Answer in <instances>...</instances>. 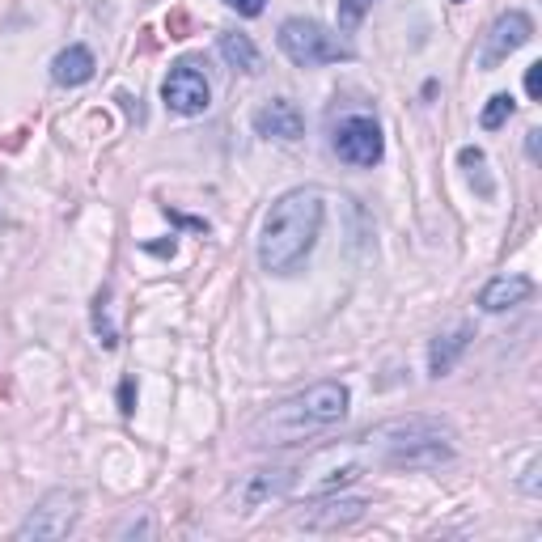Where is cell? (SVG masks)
Masks as SVG:
<instances>
[{
    "label": "cell",
    "mask_w": 542,
    "mask_h": 542,
    "mask_svg": "<svg viewBox=\"0 0 542 542\" xmlns=\"http://www.w3.org/2000/svg\"><path fill=\"white\" fill-rule=\"evenodd\" d=\"M322 221H327V204L322 191L297 187L284 191L276 204L267 208L263 229H259V263L271 276H293V271L310 259V250L318 246Z\"/></svg>",
    "instance_id": "obj_1"
},
{
    "label": "cell",
    "mask_w": 542,
    "mask_h": 542,
    "mask_svg": "<svg viewBox=\"0 0 542 542\" xmlns=\"http://www.w3.org/2000/svg\"><path fill=\"white\" fill-rule=\"evenodd\" d=\"M352 394L343 382H318L310 390L293 394V399L276 403L250 424V445L259 449H288L301 441H314L322 432H331L343 415H348Z\"/></svg>",
    "instance_id": "obj_2"
},
{
    "label": "cell",
    "mask_w": 542,
    "mask_h": 542,
    "mask_svg": "<svg viewBox=\"0 0 542 542\" xmlns=\"http://www.w3.org/2000/svg\"><path fill=\"white\" fill-rule=\"evenodd\" d=\"M365 454L382 466H407V471H432L454 458V428L428 415H407L373 428L365 437Z\"/></svg>",
    "instance_id": "obj_3"
},
{
    "label": "cell",
    "mask_w": 542,
    "mask_h": 542,
    "mask_svg": "<svg viewBox=\"0 0 542 542\" xmlns=\"http://www.w3.org/2000/svg\"><path fill=\"white\" fill-rule=\"evenodd\" d=\"M276 43L288 60H293L297 68H318V64H339V60H352V47L339 39V34H331L327 26L310 22V17H288V22L280 26Z\"/></svg>",
    "instance_id": "obj_4"
},
{
    "label": "cell",
    "mask_w": 542,
    "mask_h": 542,
    "mask_svg": "<svg viewBox=\"0 0 542 542\" xmlns=\"http://www.w3.org/2000/svg\"><path fill=\"white\" fill-rule=\"evenodd\" d=\"M331 149H335L339 161H348V166L369 170V166H377V161L386 157V140H382V128H377L369 115H348L335 128Z\"/></svg>",
    "instance_id": "obj_5"
},
{
    "label": "cell",
    "mask_w": 542,
    "mask_h": 542,
    "mask_svg": "<svg viewBox=\"0 0 542 542\" xmlns=\"http://www.w3.org/2000/svg\"><path fill=\"white\" fill-rule=\"evenodd\" d=\"M81 517V496L77 492H51L39 500V509H30L26 521L17 526V538H64Z\"/></svg>",
    "instance_id": "obj_6"
},
{
    "label": "cell",
    "mask_w": 542,
    "mask_h": 542,
    "mask_svg": "<svg viewBox=\"0 0 542 542\" xmlns=\"http://www.w3.org/2000/svg\"><path fill=\"white\" fill-rule=\"evenodd\" d=\"M161 98H166L174 115H204L212 106V85L195 60H178L170 68V77L161 81Z\"/></svg>",
    "instance_id": "obj_7"
},
{
    "label": "cell",
    "mask_w": 542,
    "mask_h": 542,
    "mask_svg": "<svg viewBox=\"0 0 542 542\" xmlns=\"http://www.w3.org/2000/svg\"><path fill=\"white\" fill-rule=\"evenodd\" d=\"M534 39V22H530V13H504L492 22V30H487V39H483V51H479V68H496L500 60H509L513 51H521Z\"/></svg>",
    "instance_id": "obj_8"
},
{
    "label": "cell",
    "mask_w": 542,
    "mask_h": 542,
    "mask_svg": "<svg viewBox=\"0 0 542 542\" xmlns=\"http://www.w3.org/2000/svg\"><path fill=\"white\" fill-rule=\"evenodd\" d=\"M369 513V500H348V496H322V504L314 509L297 513V526L301 530H318V534H335V530H352L356 521H365Z\"/></svg>",
    "instance_id": "obj_9"
},
{
    "label": "cell",
    "mask_w": 542,
    "mask_h": 542,
    "mask_svg": "<svg viewBox=\"0 0 542 542\" xmlns=\"http://www.w3.org/2000/svg\"><path fill=\"white\" fill-rule=\"evenodd\" d=\"M250 123H255V132L263 140H301V132H305L297 102H288V98H271L267 106H259V111L250 115Z\"/></svg>",
    "instance_id": "obj_10"
},
{
    "label": "cell",
    "mask_w": 542,
    "mask_h": 542,
    "mask_svg": "<svg viewBox=\"0 0 542 542\" xmlns=\"http://www.w3.org/2000/svg\"><path fill=\"white\" fill-rule=\"evenodd\" d=\"M471 339H475V331L466 327V322H458V327H449V331H441L437 339L428 343V377H449L454 373V365L462 360V352L471 348Z\"/></svg>",
    "instance_id": "obj_11"
},
{
    "label": "cell",
    "mask_w": 542,
    "mask_h": 542,
    "mask_svg": "<svg viewBox=\"0 0 542 542\" xmlns=\"http://www.w3.org/2000/svg\"><path fill=\"white\" fill-rule=\"evenodd\" d=\"M530 297H534V280L530 276H496V280L483 284L479 305L487 314H504V310H513V305L530 301Z\"/></svg>",
    "instance_id": "obj_12"
},
{
    "label": "cell",
    "mask_w": 542,
    "mask_h": 542,
    "mask_svg": "<svg viewBox=\"0 0 542 542\" xmlns=\"http://www.w3.org/2000/svg\"><path fill=\"white\" fill-rule=\"evenodd\" d=\"M94 51L89 47H81V43H72V47H64L56 60H51V81L56 85H85V81H94Z\"/></svg>",
    "instance_id": "obj_13"
},
{
    "label": "cell",
    "mask_w": 542,
    "mask_h": 542,
    "mask_svg": "<svg viewBox=\"0 0 542 542\" xmlns=\"http://www.w3.org/2000/svg\"><path fill=\"white\" fill-rule=\"evenodd\" d=\"M216 51H221V60L238 72H259L263 68V56H259V47L250 43V34H221V39H216Z\"/></svg>",
    "instance_id": "obj_14"
},
{
    "label": "cell",
    "mask_w": 542,
    "mask_h": 542,
    "mask_svg": "<svg viewBox=\"0 0 542 542\" xmlns=\"http://www.w3.org/2000/svg\"><path fill=\"white\" fill-rule=\"evenodd\" d=\"M288 483H293V471H259L255 479L246 483V492H242V504L246 509H259L263 500H276L288 492Z\"/></svg>",
    "instance_id": "obj_15"
},
{
    "label": "cell",
    "mask_w": 542,
    "mask_h": 542,
    "mask_svg": "<svg viewBox=\"0 0 542 542\" xmlns=\"http://www.w3.org/2000/svg\"><path fill=\"white\" fill-rule=\"evenodd\" d=\"M458 161H462L466 178H471V187L483 195V200H492V195H496V183H492V174H487V153H483V149H462Z\"/></svg>",
    "instance_id": "obj_16"
},
{
    "label": "cell",
    "mask_w": 542,
    "mask_h": 542,
    "mask_svg": "<svg viewBox=\"0 0 542 542\" xmlns=\"http://www.w3.org/2000/svg\"><path fill=\"white\" fill-rule=\"evenodd\" d=\"M513 111H517L513 94H492V98H487V106H483V115H479V128H483V132H496V128H504V123H509Z\"/></svg>",
    "instance_id": "obj_17"
},
{
    "label": "cell",
    "mask_w": 542,
    "mask_h": 542,
    "mask_svg": "<svg viewBox=\"0 0 542 542\" xmlns=\"http://www.w3.org/2000/svg\"><path fill=\"white\" fill-rule=\"evenodd\" d=\"M369 9H373V0H339V30L352 34L360 22H365Z\"/></svg>",
    "instance_id": "obj_18"
},
{
    "label": "cell",
    "mask_w": 542,
    "mask_h": 542,
    "mask_svg": "<svg viewBox=\"0 0 542 542\" xmlns=\"http://www.w3.org/2000/svg\"><path fill=\"white\" fill-rule=\"evenodd\" d=\"M106 297H111V293H98V305H94V331H98V343H102V348L111 352L115 343H119V331L111 327V318H106Z\"/></svg>",
    "instance_id": "obj_19"
},
{
    "label": "cell",
    "mask_w": 542,
    "mask_h": 542,
    "mask_svg": "<svg viewBox=\"0 0 542 542\" xmlns=\"http://www.w3.org/2000/svg\"><path fill=\"white\" fill-rule=\"evenodd\" d=\"M221 5H229L233 13H242V17H259L267 9V0H221Z\"/></svg>",
    "instance_id": "obj_20"
},
{
    "label": "cell",
    "mask_w": 542,
    "mask_h": 542,
    "mask_svg": "<svg viewBox=\"0 0 542 542\" xmlns=\"http://www.w3.org/2000/svg\"><path fill=\"white\" fill-rule=\"evenodd\" d=\"M119 411L123 415L136 411V382H132V377H123V386H119Z\"/></svg>",
    "instance_id": "obj_21"
},
{
    "label": "cell",
    "mask_w": 542,
    "mask_h": 542,
    "mask_svg": "<svg viewBox=\"0 0 542 542\" xmlns=\"http://www.w3.org/2000/svg\"><path fill=\"white\" fill-rule=\"evenodd\" d=\"M526 94L538 102V94H542V64H530V68H526Z\"/></svg>",
    "instance_id": "obj_22"
},
{
    "label": "cell",
    "mask_w": 542,
    "mask_h": 542,
    "mask_svg": "<svg viewBox=\"0 0 542 542\" xmlns=\"http://www.w3.org/2000/svg\"><path fill=\"white\" fill-rule=\"evenodd\" d=\"M187 30H191L187 13H170V39H187Z\"/></svg>",
    "instance_id": "obj_23"
},
{
    "label": "cell",
    "mask_w": 542,
    "mask_h": 542,
    "mask_svg": "<svg viewBox=\"0 0 542 542\" xmlns=\"http://www.w3.org/2000/svg\"><path fill=\"white\" fill-rule=\"evenodd\" d=\"M534 475H538V458H534V462L526 466V479H521V487H526L530 496H538V479H534Z\"/></svg>",
    "instance_id": "obj_24"
},
{
    "label": "cell",
    "mask_w": 542,
    "mask_h": 542,
    "mask_svg": "<svg viewBox=\"0 0 542 542\" xmlns=\"http://www.w3.org/2000/svg\"><path fill=\"white\" fill-rule=\"evenodd\" d=\"M538 136H542L538 128H534V132H526V153H530V161H538Z\"/></svg>",
    "instance_id": "obj_25"
},
{
    "label": "cell",
    "mask_w": 542,
    "mask_h": 542,
    "mask_svg": "<svg viewBox=\"0 0 542 542\" xmlns=\"http://www.w3.org/2000/svg\"><path fill=\"white\" fill-rule=\"evenodd\" d=\"M9 229V221H5V212H0V233H5Z\"/></svg>",
    "instance_id": "obj_26"
},
{
    "label": "cell",
    "mask_w": 542,
    "mask_h": 542,
    "mask_svg": "<svg viewBox=\"0 0 542 542\" xmlns=\"http://www.w3.org/2000/svg\"><path fill=\"white\" fill-rule=\"evenodd\" d=\"M458 5H462V0H458Z\"/></svg>",
    "instance_id": "obj_27"
}]
</instances>
